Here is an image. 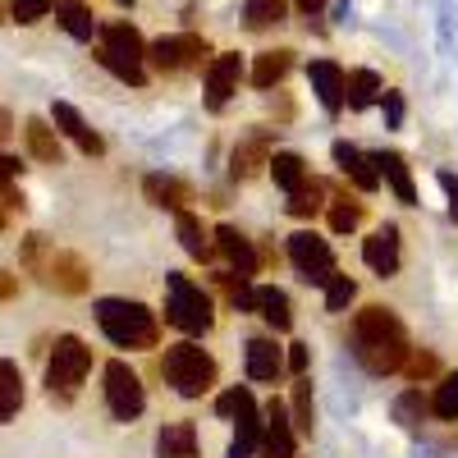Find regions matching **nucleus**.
Masks as SVG:
<instances>
[{"mask_svg":"<svg viewBox=\"0 0 458 458\" xmlns=\"http://www.w3.org/2000/svg\"><path fill=\"white\" fill-rule=\"evenodd\" d=\"M353 353L367 371L376 376H390L408 362V330L403 321L390 312V308H380V302H371V308H362L353 317Z\"/></svg>","mask_w":458,"mask_h":458,"instance_id":"obj_1","label":"nucleus"},{"mask_svg":"<svg viewBox=\"0 0 458 458\" xmlns=\"http://www.w3.org/2000/svg\"><path fill=\"white\" fill-rule=\"evenodd\" d=\"M97 326L114 349H157V339H161L151 308L129 302V298H101L97 302Z\"/></svg>","mask_w":458,"mask_h":458,"instance_id":"obj_2","label":"nucleus"},{"mask_svg":"<svg viewBox=\"0 0 458 458\" xmlns=\"http://www.w3.org/2000/svg\"><path fill=\"white\" fill-rule=\"evenodd\" d=\"M97 60L120 83H133V88L147 83V42H142V32L133 23H106L101 42H97Z\"/></svg>","mask_w":458,"mask_h":458,"instance_id":"obj_3","label":"nucleus"},{"mask_svg":"<svg viewBox=\"0 0 458 458\" xmlns=\"http://www.w3.org/2000/svg\"><path fill=\"white\" fill-rule=\"evenodd\" d=\"M161 371L174 386V394H183V399H202L216 386V358L207 349H198V344H174V349H165Z\"/></svg>","mask_w":458,"mask_h":458,"instance_id":"obj_4","label":"nucleus"},{"mask_svg":"<svg viewBox=\"0 0 458 458\" xmlns=\"http://www.w3.org/2000/svg\"><path fill=\"white\" fill-rule=\"evenodd\" d=\"M88 371H92V349H88L79 335H60L55 339V353H51V367H47L51 399L69 403L73 394H79V386L88 380Z\"/></svg>","mask_w":458,"mask_h":458,"instance_id":"obj_5","label":"nucleus"},{"mask_svg":"<svg viewBox=\"0 0 458 458\" xmlns=\"http://www.w3.org/2000/svg\"><path fill=\"white\" fill-rule=\"evenodd\" d=\"M165 321L179 326L183 335H207L216 326L211 298L202 293V284H193L188 276H170L165 280Z\"/></svg>","mask_w":458,"mask_h":458,"instance_id":"obj_6","label":"nucleus"},{"mask_svg":"<svg viewBox=\"0 0 458 458\" xmlns=\"http://www.w3.org/2000/svg\"><path fill=\"white\" fill-rule=\"evenodd\" d=\"M23 261L32 266L37 276H42V284H51V289H60V293H83V289H88V266L73 257V252L47 248L37 234L23 243Z\"/></svg>","mask_w":458,"mask_h":458,"instance_id":"obj_7","label":"nucleus"},{"mask_svg":"<svg viewBox=\"0 0 458 458\" xmlns=\"http://www.w3.org/2000/svg\"><path fill=\"white\" fill-rule=\"evenodd\" d=\"M211 55L207 47V37L198 32H179V37H161V42H151L147 47V60L157 64L161 73H179V69H202Z\"/></svg>","mask_w":458,"mask_h":458,"instance_id":"obj_8","label":"nucleus"},{"mask_svg":"<svg viewBox=\"0 0 458 458\" xmlns=\"http://www.w3.org/2000/svg\"><path fill=\"white\" fill-rule=\"evenodd\" d=\"M106 403H110V412L120 417V422H133V417H142V408H147L138 371L129 362H120V358L106 362Z\"/></svg>","mask_w":458,"mask_h":458,"instance_id":"obj_9","label":"nucleus"},{"mask_svg":"<svg viewBox=\"0 0 458 458\" xmlns=\"http://www.w3.org/2000/svg\"><path fill=\"white\" fill-rule=\"evenodd\" d=\"M289 261L298 266V276L308 280V284H330V276H335V252H330V243L326 239H317L312 229H298V234L289 239Z\"/></svg>","mask_w":458,"mask_h":458,"instance_id":"obj_10","label":"nucleus"},{"mask_svg":"<svg viewBox=\"0 0 458 458\" xmlns=\"http://www.w3.org/2000/svg\"><path fill=\"white\" fill-rule=\"evenodd\" d=\"M298 449V427L293 417L284 412L280 399L266 403V427H261V445H257V458H293Z\"/></svg>","mask_w":458,"mask_h":458,"instance_id":"obj_11","label":"nucleus"},{"mask_svg":"<svg viewBox=\"0 0 458 458\" xmlns=\"http://www.w3.org/2000/svg\"><path fill=\"white\" fill-rule=\"evenodd\" d=\"M239 79H243V55L239 51H225L207 64V106L220 110L229 97L239 92Z\"/></svg>","mask_w":458,"mask_h":458,"instance_id":"obj_12","label":"nucleus"},{"mask_svg":"<svg viewBox=\"0 0 458 458\" xmlns=\"http://www.w3.org/2000/svg\"><path fill=\"white\" fill-rule=\"evenodd\" d=\"M308 79H312V92H317V101L330 110V114H339L344 106H349V73H344L335 60H312L308 64Z\"/></svg>","mask_w":458,"mask_h":458,"instance_id":"obj_13","label":"nucleus"},{"mask_svg":"<svg viewBox=\"0 0 458 458\" xmlns=\"http://www.w3.org/2000/svg\"><path fill=\"white\" fill-rule=\"evenodd\" d=\"M51 120H55V129H60L69 142H79V147L88 151V157H101V151H106L101 133H97V129L83 120V114L69 106V101H55V106H51Z\"/></svg>","mask_w":458,"mask_h":458,"instance_id":"obj_14","label":"nucleus"},{"mask_svg":"<svg viewBox=\"0 0 458 458\" xmlns=\"http://www.w3.org/2000/svg\"><path fill=\"white\" fill-rule=\"evenodd\" d=\"M362 261L371 266L380 280L394 276V271H399V229H394V225H380L376 234L362 243Z\"/></svg>","mask_w":458,"mask_h":458,"instance_id":"obj_15","label":"nucleus"},{"mask_svg":"<svg viewBox=\"0 0 458 458\" xmlns=\"http://www.w3.org/2000/svg\"><path fill=\"white\" fill-rule=\"evenodd\" d=\"M284 371V353L276 339H248V380H257V386H271V380H280Z\"/></svg>","mask_w":458,"mask_h":458,"instance_id":"obj_16","label":"nucleus"},{"mask_svg":"<svg viewBox=\"0 0 458 458\" xmlns=\"http://www.w3.org/2000/svg\"><path fill=\"white\" fill-rule=\"evenodd\" d=\"M142 193L157 202V207H165V211H183L188 202H193V188H188L183 179H174V174H147L142 179Z\"/></svg>","mask_w":458,"mask_h":458,"instance_id":"obj_17","label":"nucleus"},{"mask_svg":"<svg viewBox=\"0 0 458 458\" xmlns=\"http://www.w3.org/2000/svg\"><path fill=\"white\" fill-rule=\"evenodd\" d=\"M216 248L225 252V261L234 266L239 276H248V280L257 276V252H252V243L239 234L234 225H220V229H216Z\"/></svg>","mask_w":458,"mask_h":458,"instance_id":"obj_18","label":"nucleus"},{"mask_svg":"<svg viewBox=\"0 0 458 458\" xmlns=\"http://www.w3.org/2000/svg\"><path fill=\"white\" fill-rule=\"evenodd\" d=\"M335 161H339V170L349 174L362 193H371V188L380 183V170H376V157H362L358 147H349V142H335Z\"/></svg>","mask_w":458,"mask_h":458,"instance_id":"obj_19","label":"nucleus"},{"mask_svg":"<svg viewBox=\"0 0 458 458\" xmlns=\"http://www.w3.org/2000/svg\"><path fill=\"white\" fill-rule=\"evenodd\" d=\"M261 165H271V138H266V133L239 142L234 157H229V174H234V179H252Z\"/></svg>","mask_w":458,"mask_h":458,"instance_id":"obj_20","label":"nucleus"},{"mask_svg":"<svg viewBox=\"0 0 458 458\" xmlns=\"http://www.w3.org/2000/svg\"><path fill=\"white\" fill-rule=\"evenodd\" d=\"M252 312H257L266 326H276V330H289V326H293V302H289V293H284V289H276V284L257 289Z\"/></svg>","mask_w":458,"mask_h":458,"instance_id":"obj_21","label":"nucleus"},{"mask_svg":"<svg viewBox=\"0 0 458 458\" xmlns=\"http://www.w3.org/2000/svg\"><path fill=\"white\" fill-rule=\"evenodd\" d=\"M376 170H380V179L394 188V198H399L403 207H417V188H412V174H408V165H403L399 151H380Z\"/></svg>","mask_w":458,"mask_h":458,"instance_id":"obj_22","label":"nucleus"},{"mask_svg":"<svg viewBox=\"0 0 458 458\" xmlns=\"http://www.w3.org/2000/svg\"><path fill=\"white\" fill-rule=\"evenodd\" d=\"M174 229H179V243H183V252L188 257H198V261H211L216 257V243H211V234L202 229V220L193 216V211H179V220H174Z\"/></svg>","mask_w":458,"mask_h":458,"instance_id":"obj_23","label":"nucleus"},{"mask_svg":"<svg viewBox=\"0 0 458 458\" xmlns=\"http://www.w3.org/2000/svg\"><path fill=\"white\" fill-rule=\"evenodd\" d=\"M23 408V371L19 362L0 358V422H14Z\"/></svg>","mask_w":458,"mask_h":458,"instance_id":"obj_24","label":"nucleus"},{"mask_svg":"<svg viewBox=\"0 0 458 458\" xmlns=\"http://www.w3.org/2000/svg\"><path fill=\"white\" fill-rule=\"evenodd\" d=\"M55 19L69 37H79V42H92V32H97V14L92 5H83V0H55Z\"/></svg>","mask_w":458,"mask_h":458,"instance_id":"obj_25","label":"nucleus"},{"mask_svg":"<svg viewBox=\"0 0 458 458\" xmlns=\"http://www.w3.org/2000/svg\"><path fill=\"white\" fill-rule=\"evenodd\" d=\"M289 216H298V220H308V216H317L321 207H326V183L321 179H308L302 174L293 188H289Z\"/></svg>","mask_w":458,"mask_h":458,"instance_id":"obj_26","label":"nucleus"},{"mask_svg":"<svg viewBox=\"0 0 458 458\" xmlns=\"http://www.w3.org/2000/svg\"><path fill=\"white\" fill-rule=\"evenodd\" d=\"M157 454L161 458H198V427L193 422H174L157 436Z\"/></svg>","mask_w":458,"mask_h":458,"instance_id":"obj_27","label":"nucleus"},{"mask_svg":"<svg viewBox=\"0 0 458 458\" xmlns=\"http://www.w3.org/2000/svg\"><path fill=\"white\" fill-rule=\"evenodd\" d=\"M23 138H28V151H32L37 161L60 165V133H55L47 120H28V124H23Z\"/></svg>","mask_w":458,"mask_h":458,"instance_id":"obj_28","label":"nucleus"},{"mask_svg":"<svg viewBox=\"0 0 458 458\" xmlns=\"http://www.w3.org/2000/svg\"><path fill=\"white\" fill-rule=\"evenodd\" d=\"M261 427H266V417H261L257 408H248V412L239 417L234 440H229V458H252L257 445H261Z\"/></svg>","mask_w":458,"mask_h":458,"instance_id":"obj_29","label":"nucleus"},{"mask_svg":"<svg viewBox=\"0 0 458 458\" xmlns=\"http://www.w3.org/2000/svg\"><path fill=\"white\" fill-rule=\"evenodd\" d=\"M293 64V51H261L252 64V88H276Z\"/></svg>","mask_w":458,"mask_h":458,"instance_id":"obj_30","label":"nucleus"},{"mask_svg":"<svg viewBox=\"0 0 458 458\" xmlns=\"http://www.w3.org/2000/svg\"><path fill=\"white\" fill-rule=\"evenodd\" d=\"M284 14H289L284 0H248V5H243V19H248L252 32H261V28H280Z\"/></svg>","mask_w":458,"mask_h":458,"instance_id":"obj_31","label":"nucleus"},{"mask_svg":"<svg viewBox=\"0 0 458 458\" xmlns=\"http://www.w3.org/2000/svg\"><path fill=\"white\" fill-rule=\"evenodd\" d=\"M344 92H349V106H353V110H367V106L380 97V79H376L371 69H353V73H349V88H344Z\"/></svg>","mask_w":458,"mask_h":458,"instance_id":"obj_32","label":"nucleus"},{"mask_svg":"<svg viewBox=\"0 0 458 458\" xmlns=\"http://www.w3.org/2000/svg\"><path fill=\"white\" fill-rule=\"evenodd\" d=\"M293 427L302 436H312V386H308V376H298V386H293Z\"/></svg>","mask_w":458,"mask_h":458,"instance_id":"obj_33","label":"nucleus"},{"mask_svg":"<svg viewBox=\"0 0 458 458\" xmlns=\"http://www.w3.org/2000/svg\"><path fill=\"white\" fill-rule=\"evenodd\" d=\"M358 225H362V202H353L349 193H344L330 207V229H335V234H349V229H358Z\"/></svg>","mask_w":458,"mask_h":458,"instance_id":"obj_34","label":"nucleus"},{"mask_svg":"<svg viewBox=\"0 0 458 458\" xmlns=\"http://www.w3.org/2000/svg\"><path fill=\"white\" fill-rule=\"evenodd\" d=\"M271 174H276V183L289 193V188L308 174V170H302V157H293V151H276V157H271Z\"/></svg>","mask_w":458,"mask_h":458,"instance_id":"obj_35","label":"nucleus"},{"mask_svg":"<svg viewBox=\"0 0 458 458\" xmlns=\"http://www.w3.org/2000/svg\"><path fill=\"white\" fill-rule=\"evenodd\" d=\"M427 412H431V403L422 399V390H403V394H399V403H394V417H399L403 427H417Z\"/></svg>","mask_w":458,"mask_h":458,"instance_id":"obj_36","label":"nucleus"},{"mask_svg":"<svg viewBox=\"0 0 458 458\" xmlns=\"http://www.w3.org/2000/svg\"><path fill=\"white\" fill-rule=\"evenodd\" d=\"M431 412L445 417V422H458V376H445L440 380V390L431 399Z\"/></svg>","mask_w":458,"mask_h":458,"instance_id":"obj_37","label":"nucleus"},{"mask_svg":"<svg viewBox=\"0 0 458 458\" xmlns=\"http://www.w3.org/2000/svg\"><path fill=\"white\" fill-rule=\"evenodd\" d=\"M353 298H358V284L349 276H330V284H326V312H344Z\"/></svg>","mask_w":458,"mask_h":458,"instance_id":"obj_38","label":"nucleus"},{"mask_svg":"<svg viewBox=\"0 0 458 458\" xmlns=\"http://www.w3.org/2000/svg\"><path fill=\"white\" fill-rule=\"evenodd\" d=\"M248 408H257V399H252L248 386H234V390H225V394L216 399V412H220V417H243Z\"/></svg>","mask_w":458,"mask_h":458,"instance_id":"obj_39","label":"nucleus"},{"mask_svg":"<svg viewBox=\"0 0 458 458\" xmlns=\"http://www.w3.org/2000/svg\"><path fill=\"white\" fill-rule=\"evenodd\" d=\"M55 10V0H10V14L19 23H37V19H47Z\"/></svg>","mask_w":458,"mask_h":458,"instance_id":"obj_40","label":"nucleus"},{"mask_svg":"<svg viewBox=\"0 0 458 458\" xmlns=\"http://www.w3.org/2000/svg\"><path fill=\"white\" fill-rule=\"evenodd\" d=\"M403 367H408V376H412V380H422V376H436V371H440L436 353H408V362H403Z\"/></svg>","mask_w":458,"mask_h":458,"instance_id":"obj_41","label":"nucleus"},{"mask_svg":"<svg viewBox=\"0 0 458 458\" xmlns=\"http://www.w3.org/2000/svg\"><path fill=\"white\" fill-rule=\"evenodd\" d=\"M440 188H445V193H449V216L458 220V174L440 170Z\"/></svg>","mask_w":458,"mask_h":458,"instance_id":"obj_42","label":"nucleus"},{"mask_svg":"<svg viewBox=\"0 0 458 458\" xmlns=\"http://www.w3.org/2000/svg\"><path fill=\"white\" fill-rule=\"evenodd\" d=\"M293 376H302V371H308V344H293V349H289V362H284Z\"/></svg>","mask_w":458,"mask_h":458,"instance_id":"obj_43","label":"nucleus"},{"mask_svg":"<svg viewBox=\"0 0 458 458\" xmlns=\"http://www.w3.org/2000/svg\"><path fill=\"white\" fill-rule=\"evenodd\" d=\"M386 114H390V124L403 120V97L399 92H386Z\"/></svg>","mask_w":458,"mask_h":458,"instance_id":"obj_44","label":"nucleus"},{"mask_svg":"<svg viewBox=\"0 0 458 458\" xmlns=\"http://www.w3.org/2000/svg\"><path fill=\"white\" fill-rule=\"evenodd\" d=\"M14 293H19V276L0 271V302H5V298H14Z\"/></svg>","mask_w":458,"mask_h":458,"instance_id":"obj_45","label":"nucleus"},{"mask_svg":"<svg viewBox=\"0 0 458 458\" xmlns=\"http://www.w3.org/2000/svg\"><path fill=\"white\" fill-rule=\"evenodd\" d=\"M321 5H326V0H298V10H302V14H317Z\"/></svg>","mask_w":458,"mask_h":458,"instance_id":"obj_46","label":"nucleus"},{"mask_svg":"<svg viewBox=\"0 0 458 458\" xmlns=\"http://www.w3.org/2000/svg\"><path fill=\"white\" fill-rule=\"evenodd\" d=\"M5 138H10V114L0 110V142H5Z\"/></svg>","mask_w":458,"mask_h":458,"instance_id":"obj_47","label":"nucleus"},{"mask_svg":"<svg viewBox=\"0 0 458 458\" xmlns=\"http://www.w3.org/2000/svg\"><path fill=\"white\" fill-rule=\"evenodd\" d=\"M0 225H5V211H0Z\"/></svg>","mask_w":458,"mask_h":458,"instance_id":"obj_48","label":"nucleus"},{"mask_svg":"<svg viewBox=\"0 0 458 458\" xmlns=\"http://www.w3.org/2000/svg\"><path fill=\"white\" fill-rule=\"evenodd\" d=\"M120 5H133V0H120Z\"/></svg>","mask_w":458,"mask_h":458,"instance_id":"obj_49","label":"nucleus"},{"mask_svg":"<svg viewBox=\"0 0 458 458\" xmlns=\"http://www.w3.org/2000/svg\"><path fill=\"white\" fill-rule=\"evenodd\" d=\"M0 23H5V19H0Z\"/></svg>","mask_w":458,"mask_h":458,"instance_id":"obj_50","label":"nucleus"}]
</instances>
